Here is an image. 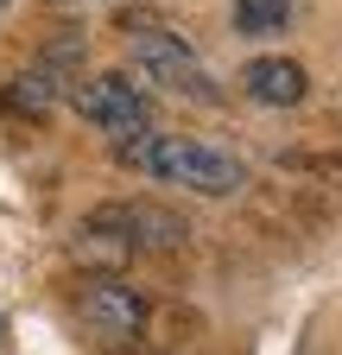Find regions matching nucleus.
I'll list each match as a JSON object with an SVG mask.
<instances>
[{
    "instance_id": "obj_4",
    "label": "nucleus",
    "mask_w": 342,
    "mask_h": 355,
    "mask_svg": "<svg viewBox=\"0 0 342 355\" xmlns=\"http://www.w3.org/2000/svg\"><path fill=\"white\" fill-rule=\"evenodd\" d=\"M82 318H89L102 336L127 343V336L146 330V298H140L134 286H120L114 273H96L89 286H82Z\"/></svg>"
},
{
    "instance_id": "obj_7",
    "label": "nucleus",
    "mask_w": 342,
    "mask_h": 355,
    "mask_svg": "<svg viewBox=\"0 0 342 355\" xmlns=\"http://www.w3.org/2000/svg\"><path fill=\"white\" fill-rule=\"evenodd\" d=\"M108 216L134 235V248H159V254H178L184 248V216H171V209L134 203V209H108Z\"/></svg>"
},
{
    "instance_id": "obj_2",
    "label": "nucleus",
    "mask_w": 342,
    "mask_h": 355,
    "mask_svg": "<svg viewBox=\"0 0 342 355\" xmlns=\"http://www.w3.org/2000/svg\"><path fill=\"white\" fill-rule=\"evenodd\" d=\"M76 114L89 121L96 133H108V140H140V133H152V102L146 89L127 76V70H102L76 89Z\"/></svg>"
},
{
    "instance_id": "obj_9",
    "label": "nucleus",
    "mask_w": 342,
    "mask_h": 355,
    "mask_svg": "<svg viewBox=\"0 0 342 355\" xmlns=\"http://www.w3.org/2000/svg\"><path fill=\"white\" fill-rule=\"evenodd\" d=\"M298 13V0H235V32L241 38H273Z\"/></svg>"
},
{
    "instance_id": "obj_8",
    "label": "nucleus",
    "mask_w": 342,
    "mask_h": 355,
    "mask_svg": "<svg viewBox=\"0 0 342 355\" xmlns=\"http://www.w3.org/2000/svg\"><path fill=\"white\" fill-rule=\"evenodd\" d=\"M127 254H134V235H127L108 209H102L96 222H82V229H76V260H82V266H102V273H114Z\"/></svg>"
},
{
    "instance_id": "obj_1",
    "label": "nucleus",
    "mask_w": 342,
    "mask_h": 355,
    "mask_svg": "<svg viewBox=\"0 0 342 355\" xmlns=\"http://www.w3.org/2000/svg\"><path fill=\"white\" fill-rule=\"evenodd\" d=\"M127 171L152 178V184H178L197 197H235L247 184V165L222 146H203L190 133H140V140H120L114 146Z\"/></svg>"
},
{
    "instance_id": "obj_3",
    "label": "nucleus",
    "mask_w": 342,
    "mask_h": 355,
    "mask_svg": "<svg viewBox=\"0 0 342 355\" xmlns=\"http://www.w3.org/2000/svg\"><path fill=\"white\" fill-rule=\"evenodd\" d=\"M127 51H134V64L146 70V83H165L171 96H197V102H222V89L209 83V70L197 64V51L165 32V26H140L134 38H127Z\"/></svg>"
},
{
    "instance_id": "obj_6",
    "label": "nucleus",
    "mask_w": 342,
    "mask_h": 355,
    "mask_svg": "<svg viewBox=\"0 0 342 355\" xmlns=\"http://www.w3.org/2000/svg\"><path fill=\"white\" fill-rule=\"evenodd\" d=\"M57 102H64V76H57V64L19 70V76L7 83V114H19V121H45Z\"/></svg>"
},
{
    "instance_id": "obj_5",
    "label": "nucleus",
    "mask_w": 342,
    "mask_h": 355,
    "mask_svg": "<svg viewBox=\"0 0 342 355\" xmlns=\"http://www.w3.org/2000/svg\"><path fill=\"white\" fill-rule=\"evenodd\" d=\"M241 83H247V96L260 102V108H298V102L311 96V76H305L298 58H253L241 70Z\"/></svg>"
}]
</instances>
